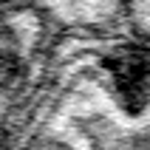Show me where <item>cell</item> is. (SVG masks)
<instances>
[{
    "label": "cell",
    "mask_w": 150,
    "mask_h": 150,
    "mask_svg": "<svg viewBox=\"0 0 150 150\" xmlns=\"http://www.w3.org/2000/svg\"><path fill=\"white\" fill-rule=\"evenodd\" d=\"M0 144L150 147V48L48 37Z\"/></svg>",
    "instance_id": "obj_1"
},
{
    "label": "cell",
    "mask_w": 150,
    "mask_h": 150,
    "mask_svg": "<svg viewBox=\"0 0 150 150\" xmlns=\"http://www.w3.org/2000/svg\"><path fill=\"white\" fill-rule=\"evenodd\" d=\"M37 11L48 37H110L127 0H25Z\"/></svg>",
    "instance_id": "obj_2"
}]
</instances>
